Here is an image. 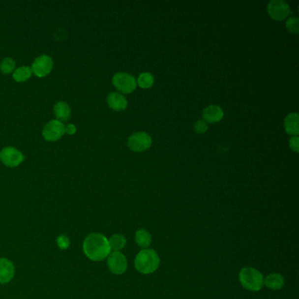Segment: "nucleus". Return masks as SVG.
<instances>
[{
    "mask_svg": "<svg viewBox=\"0 0 299 299\" xmlns=\"http://www.w3.org/2000/svg\"><path fill=\"white\" fill-rule=\"evenodd\" d=\"M138 84L142 88H150L154 84V77L150 73H142L138 78Z\"/></svg>",
    "mask_w": 299,
    "mask_h": 299,
    "instance_id": "obj_21",
    "label": "nucleus"
},
{
    "mask_svg": "<svg viewBox=\"0 0 299 299\" xmlns=\"http://www.w3.org/2000/svg\"><path fill=\"white\" fill-rule=\"evenodd\" d=\"M76 132H77V127L74 124H69L65 126V133H67L69 135H72Z\"/></svg>",
    "mask_w": 299,
    "mask_h": 299,
    "instance_id": "obj_26",
    "label": "nucleus"
},
{
    "mask_svg": "<svg viewBox=\"0 0 299 299\" xmlns=\"http://www.w3.org/2000/svg\"><path fill=\"white\" fill-rule=\"evenodd\" d=\"M299 114H290L284 120V127L288 134L298 136L299 134Z\"/></svg>",
    "mask_w": 299,
    "mask_h": 299,
    "instance_id": "obj_14",
    "label": "nucleus"
},
{
    "mask_svg": "<svg viewBox=\"0 0 299 299\" xmlns=\"http://www.w3.org/2000/svg\"><path fill=\"white\" fill-rule=\"evenodd\" d=\"M24 154L12 147L4 148L0 152V160L7 167H17L24 161Z\"/></svg>",
    "mask_w": 299,
    "mask_h": 299,
    "instance_id": "obj_7",
    "label": "nucleus"
},
{
    "mask_svg": "<svg viewBox=\"0 0 299 299\" xmlns=\"http://www.w3.org/2000/svg\"><path fill=\"white\" fill-rule=\"evenodd\" d=\"M268 12L274 20L283 21L290 14L291 9L285 1L272 0L268 4Z\"/></svg>",
    "mask_w": 299,
    "mask_h": 299,
    "instance_id": "obj_9",
    "label": "nucleus"
},
{
    "mask_svg": "<svg viewBox=\"0 0 299 299\" xmlns=\"http://www.w3.org/2000/svg\"><path fill=\"white\" fill-rule=\"evenodd\" d=\"M299 19L296 17H291L290 19H288L286 21V28L288 30L297 34L299 32Z\"/></svg>",
    "mask_w": 299,
    "mask_h": 299,
    "instance_id": "obj_22",
    "label": "nucleus"
},
{
    "mask_svg": "<svg viewBox=\"0 0 299 299\" xmlns=\"http://www.w3.org/2000/svg\"><path fill=\"white\" fill-rule=\"evenodd\" d=\"M152 143L151 137L148 134L143 132H139L132 134L128 138V147L130 150L141 152L150 149Z\"/></svg>",
    "mask_w": 299,
    "mask_h": 299,
    "instance_id": "obj_10",
    "label": "nucleus"
},
{
    "mask_svg": "<svg viewBox=\"0 0 299 299\" xmlns=\"http://www.w3.org/2000/svg\"><path fill=\"white\" fill-rule=\"evenodd\" d=\"M135 241L139 247L143 249H147L151 245L152 237L150 233L145 229H139L135 233Z\"/></svg>",
    "mask_w": 299,
    "mask_h": 299,
    "instance_id": "obj_17",
    "label": "nucleus"
},
{
    "mask_svg": "<svg viewBox=\"0 0 299 299\" xmlns=\"http://www.w3.org/2000/svg\"><path fill=\"white\" fill-rule=\"evenodd\" d=\"M264 285L273 291H279L284 285V279L283 275L277 273L269 274L264 278Z\"/></svg>",
    "mask_w": 299,
    "mask_h": 299,
    "instance_id": "obj_16",
    "label": "nucleus"
},
{
    "mask_svg": "<svg viewBox=\"0 0 299 299\" xmlns=\"http://www.w3.org/2000/svg\"><path fill=\"white\" fill-rule=\"evenodd\" d=\"M107 103L112 109L115 111H122L125 109L127 105V100L123 95L118 92L110 93L107 96Z\"/></svg>",
    "mask_w": 299,
    "mask_h": 299,
    "instance_id": "obj_13",
    "label": "nucleus"
},
{
    "mask_svg": "<svg viewBox=\"0 0 299 299\" xmlns=\"http://www.w3.org/2000/svg\"><path fill=\"white\" fill-rule=\"evenodd\" d=\"M65 134V125L63 123L57 120L49 121L45 125L42 135L48 142H56L61 139Z\"/></svg>",
    "mask_w": 299,
    "mask_h": 299,
    "instance_id": "obj_5",
    "label": "nucleus"
},
{
    "mask_svg": "<svg viewBox=\"0 0 299 299\" xmlns=\"http://www.w3.org/2000/svg\"><path fill=\"white\" fill-rule=\"evenodd\" d=\"M16 62L11 57H5L0 61V71L3 74H9L15 69Z\"/></svg>",
    "mask_w": 299,
    "mask_h": 299,
    "instance_id": "obj_20",
    "label": "nucleus"
},
{
    "mask_svg": "<svg viewBox=\"0 0 299 299\" xmlns=\"http://www.w3.org/2000/svg\"><path fill=\"white\" fill-rule=\"evenodd\" d=\"M239 280L247 291H261L264 285L263 274L255 268H243L239 274Z\"/></svg>",
    "mask_w": 299,
    "mask_h": 299,
    "instance_id": "obj_3",
    "label": "nucleus"
},
{
    "mask_svg": "<svg viewBox=\"0 0 299 299\" xmlns=\"http://www.w3.org/2000/svg\"><path fill=\"white\" fill-rule=\"evenodd\" d=\"M223 116H224V112L222 108L218 105H210L203 111V117L205 119V121L210 123L219 121Z\"/></svg>",
    "mask_w": 299,
    "mask_h": 299,
    "instance_id": "obj_12",
    "label": "nucleus"
},
{
    "mask_svg": "<svg viewBox=\"0 0 299 299\" xmlns=\"http://www.w3.org/2000/svg\"><path fill=\"white\" fill-rule=\"evenodd\" d=\"M113 83L120 91L124 93L132 92L135 90L137 85L134 76L124 72L115 74L113 77Z\"/></svg>",
    "mask_w": 299,
    "mask_h": 299,
    "instance_id": "obj_4",
    "label": "nucleus"
},
{
    "mask_svg": "<svg viewBox=\"0 0 299 299\" xmlns=\"http://www.w3.org/2000/svg\"><path fill=\"white\" fill-rule=\"evenodd\" d=\"M107 265L110 271L115 275H121L127 269V261L120 252H113L108 255Z\"/></svg>",
    "mask_w": 299,
    "mask_h": 299,
    "instance_id": "obj_8",
    "label": "nucleus"
},
{
    "mask_svg": "<svg viewBox=\"0 0 299 299\" xmlns=\"http://www.w3.org/2000/svg\"><path fill=\"white\" fill-rule=\"evenodd\" d=\"M83 249L85 255L94 262L103 261L111 254L108 239L97 233L90 234L85 239Z\"/></svg>",
    "mask_w": 299,
    "mask_h": 299,
    "instance_id": "obj_1",
    "label": "nucleus"
},
{
    "mask_svg": "<svg viewBox=\"0 0 299 299\" xmlns=\"http://www.w3.org/2000/svg\"><path fill=\"white\" fill-rule=\"evenodd\" d=\"M299 138L298 137V136L292 137L291 138V140H290V146H291V150H293V151H295V152H299Z\"/></svg>",
    "mask_w": 299,
    "mask_h": 299,
    "instance_id": "obj_25",
    "label": "nucleus"
},
{
    "mask_svg": "<svg viewBox=\"0 0 299 299\" xmlns=\"http://www.w3.org/2000/svg\"><path fill=\"white\" fill-rule=\"evenodd\" d=\"M32 76L31 68L28 66H22L21 68L17 69L13 73V79L18 83L27 81Z\"/></svg>",
    "mask_w": 299,
    "mask_h": 299,
    "instance_id": "obj_19",
    "label": "nucleus"
},
{
    "mask_svg": "<svg viewBox=\"0 0 299 299\" xmlns=\"http://www.w3.org/2000/svg\"><path fill=\"white\" fill-rule=\"evenodd\" d=\"M54 113L59 121H67L69 120L71 114V110L69 105L66 102L60 101L57 103L54 106Z\"/></svg>",
    "mask_w": 299,
    "mask_h": 299,
    "instance_id": "obj_15",
    "label": "nucleus"
},
{
    "mask_svg": "<svg viewBox=\"0 0 299 299\" xmlns=\"http://www.w3.org/2000/svg\"><path fill=\"white\" fill-rule=\"evenodd\" d=\"M57 245L58 247H60L61 249H67L70 245V241H69V239L65 236V235H60L57 239Z\"/></svg>",
    "mask_w": 299,
    "mask_h": 299,
    "instance_id": "obj_23",
    "label": "nucleus"
},
{
    "mask_svg": "<svg viewBox=\"0 0 299 299\" xmlns=\"http://www.w3.org/2000/svg\"><path fill=\"white\" fill-rule=\"evenodd\" d=\"M160 257L154 249H142L134 260V266L140 273L150 275L157 270L160 265Z\"/></svg>",
    "mask_w": 299,
    "mask_h": 299,
    "instance_id": "obj_2",
    "label": "nucleus"
},
{
    "mask_svg": "<svg viewBox=\"0 0 299 299\" xmlns=\"http://www.w3.org/2000/svg\"><path fill=\"white\" fill-rule=\"evenodd\" d=\"M110 248L114 252H120L125 247L126 239L121 235H114L108 239Z\"/></svg>",
    "mask_w": 299,
    "mask_h": 299,
    "instance_id": "obj_18",
    "label": "nucleus"
},
{
    "mask_svg": "<svg viewBox=\"0 0 299 299\" xmlns=\"http://www.w3.org/2000/svg\"><path fill=\"white\" fill-rule=\"evenodd\" d=\"M15 274V268L8 259H0V283H9L12 281Z\"/></svg>",
    "mask_w": 299,
    "mask_h": 299,
    "instance_id": "obj_11",
    "label": "nucleus"
},
{
    "mask_svg": "<svg viewBox=\"0 0 299 299\" xmlns=\"http://www.w3.org/2000/svg\"><path fill=\"white\" fill-rule=\"evenodd\" d=\"M54 61L51 57L47 55H41L33 61L32 64V73L36 77H44L51 72Z\"/></svg>",
    "mask_w": 299,
    "mask_h": 299,
    "instance_id": "obj_6",
    "label": "nucleus"
},
{
    "mask_svg": "<svg viewBox=\"0 0 299 299\" xmlns=\"http://www.w3.org/2000/svg\"><path fill=\"white\" fill-rule=\"evenodd\" d=\"M208 128L207 121H205L204 120H198V121H196L194 124V129L198 134H203L207 131Z\"/></svg>",
    "mask_w": 299,
    "mask_h": 299,
    "instance_id": "obj_24",
    "label": "nucleus"
}]
</instances>
